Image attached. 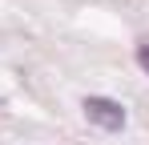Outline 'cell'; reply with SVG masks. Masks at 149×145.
Here are the masks:
<instances>
[{
    "mask_svg": "<svg viewBox=\"0 0 149 145\" xmlns=\"http://www.w3.org/2000/svg\"><path fill=\"white\" fill-rule=\"evenodd\" d=\"M85 117L93 125H101V129H109V133L125 129V109L117 101H109V97H85Z\"/></svg>",
    "mask_w": 149,
    "mask_h": 145,
    "instance_id": "obj_1",
    "label": "cell"
},
{
    "mask_svg": "<svg viewBox=\"0 0 149 145\" xmlns=\"http://www.w3.org/2000/svg\"><path fill=\"white\" fill-rule=\"evenodd\" d=\"M137 61H141V69L149 72V45H141V48H137Z\"/></svg>",
    "mask_w": 149,
    "mask_h": 145,
    "instance_id": "obj_2",
    "label": "cell"
}]
</instances>
